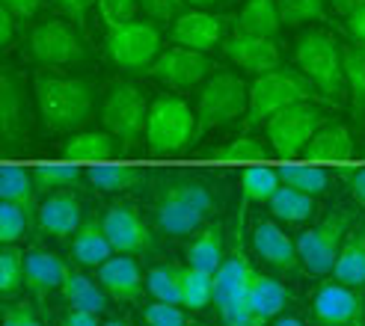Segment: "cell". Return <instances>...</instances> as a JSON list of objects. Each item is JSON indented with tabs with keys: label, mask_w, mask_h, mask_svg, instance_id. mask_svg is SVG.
I'll return each mask as SVG.
<instances>
[{
	"label": "cell",
	"mask_w": 365,
	"mask_h": 326,
	"mask_svg": "<svg viewBox=\"0 0 365 326\" xmlns=\"http://www.w3.org/2000/svg\"><path fill=\"white\" fill-rule=\"evenodd\" d=\"M217 211V187L205 175H173L155 190L152 216L160 234L170 238H190L211 223Z\"/></svg>",
	"instance_id": "cell-1"
},
{
	"label": "cell",
	"mask_w": 365,
	"mask_h": 326,
	"mask_svg": "<svg viewBox=\"0 0 365 326\" xmlns=\"http://www.w3.org/2000/svg\"><path fill=\"white\" fill-rule=\"evenodd\" d=\"M4 326H42V320H39V315H36V305L12 303L4 312Z\"/></svg>",
	"instance_id": "cell-47"
},
{
	"label": "cell",
	"mask_w": 365,
	"mask_h": 326,
	"mask_svg": "<svg viewBox=\"0 0 365 326\" xmlns=\"http://www.w3.org/2000/svg\"><path fill=\"white\" fill-rule=\"evenodd\" d=\"M226 15H214L205 9H185L170 24V39L181 48L211 53L214 48H223L226 42Z\"/></svg>",
	"instance_id": "cell-16"
},
{
	"label": "cell",
	"mask_w": 365,
	"mask_h": 326,
	"mask_svg": "<svg viewBox=\"0 0 365 326\" xmlns=\"http://www.w3.org/2000/svg\"><path fill=\"white\" fill-rule=\"evenodd\" d=\"M247 107H250V83H244V78H238L235 71H214L199 86L193 107L199 137L220 131L238 119H247Z\"/></svg>",
	"instance_id": "cell-6"
},
{
	"label": "cell",
	"mask_w": 365,
	"mask_h": 326,
	"mask_svg": "<svg viewBox=\"0 0 365 326\" xmlns=\"http://www.w3.org/2000/svg\"><path fill=\"white\" fill-rule=\"evenodd\" d=\"M344 27H348L351 45L365 48V4H362V6H356L354 12L344 15Z\"/></svg>",
	"instance_id": "cell-50"
},
{
	"label": "cell",
	"mask_w": 365,
	"mask_h": 326,
	"mask_svg": "<svg viewBox=\"0 0 365 326\" xmlns=\"http://www.w3.org/2000/svg\"><path fill=\"white\" fill-rule=\"evenodd\" d=\"M282 30V15H279V0H247L235 18V33H250V36H264V39H277Z\"/></svg>",
	"instance_id": "cell-28"
},
{
	"label": "cell",
	"mask_w": 365,
	"mask_h": 326,
	"mask_svg": "<svg viewBox=\"0 0 365 326\" xmlns=\"http://www.w3.org/2000/svg\"><path fill=\"white\" fill-rule=\"evenodd\" d=\"M229 256V234L226 226L220 220H211L208 226L199 228L187 249H185V264L196 267V270H208V273H217L220 264Z\"/></svg>",
	"instance_id": "cell-24"
},
{
	"label": "cell",
	"mask_w": 365,
	"mask_h": 326,
	"mask_svg": "<svg viewBox=\"0 0 365 326\" xmlns=\"http://www.w3.org/2000/svg\"><path fill=\"white\" fill-rule=\"evenodd\" d=\"M145 291H149L158 303H173L181 305V276L178 264H158L145 273Z\"/></svg>",
	"instance_id": "cell-39"
},
{
	"label": "cell",
	"mask_w": 365,
	"mask_h": 326,
	"mask_svg": "<svg viewBox=\"0 0 365 326\" xmlns=\"http://www.w3.org/2000/svg\"><path fill=\"white\" fill-rule=\"evenodd\" d=\"M270 326H303V320H297V317H291V315H282V317H277Z\"/></svg>",
	"instance_id": "cell-56"
},
{
	"label": "cell",
	"mask_w": 365,
	"mask_h": 326,
	"mask_svg": "<svg viewBox=\"0 0 365 326\" xmlns=\"http://www.w3.org/2000/svg\"><path fill=\"white\" fill-rule=\"evenodd\" d=\"M244 300H247V312H250L252 323L255 326H270L277 317H282L285 305L291 303V294L279 279H273V276L262 273V270L255 267L250 282H247V297Z\"/></svg>",
	"instance_id": "cell-21"
},
{
	"label": "cell",
	"mask_w": 365,
	"mask_h": 326,
	"mask_svg": "<svg viewBox=\"0 0 365 326\" xmlns=\"http://www.w3.org/2000/svg\"><path fill=\"white\" fill-rule=\"evenodd\" d=\"M30 57L42 68H66L86 60V42L75 21L51 18L30 30Z\"/></svg>",
	"instance_id": "cell-12"
},
{
	"label": "cell",
	"mask_w": 365,
	"mask_h": 326,
	"mask_svg": "<svg viewBox=\"0 0 365 326\" xmlns=\"http://www.w3.org/2000/svg\"><path fill=\"white\" fill-rule=\"evenodd\" d=\"M53 6H57L66 18H71L78 27H83L86 24V15H89V9L93 6H98V0H51Z\"/></svg>",
	"instance_id": "cell-48"
},
{
	"label": "cell",
	"mask_w": 365,
	"mask_h": 326,
	"mask_svg": "<svg viewBox=\"0 0 365 326\" xmlns=\"http://www.w3.org/2000/svg\"><path fill=\"white\" fill-rule=\"evenodd\" d=\"M36 101L45 128L57 134H78L96 116V86L83 78H66L53 71H39L33 78Z\"/></svg>",
	"instance_id": "cell-2"
},
{
	"label": "cell",
	"mask_w": 365,
	"mask_h": 326,
	"mask_svg": "<svg viewBox=\"0 0 365 326\" xmlns=\"http://www.w3.org/2000/svg\"><path fill=\"white\" fill-rule=\"evenodd\" d=\"M0 131H4L6 149L21 146L27 140V101L12 71L0 75Z\"/></svg>",
	"instance_id": "cell-23"
},
{
	"label": "cell",
	"mask_w": 365,
	"mask_h": 326,
	"mask_svg": "<svg viewBox=\"0 0 365 326\" xmlns=\"http://www.w3.org/2000/svg\"><path fill=\"white\" fill-rule=\"evenodd\" d=\"M160 45H163L160 24L143 21V18L107 27V36H104L107 60L119 71H125V75H149V68L163 51Z\"/></svg>",
	"instance_id": "cell-7"
},
{
	"label": "cell",
	"mask_w": 365,
	"mask_h": 326,
	"mask_svg": "<svg viewBox=\"0 0 365 326\" xmlns=\"http://www.w3.org/2000/svg\"><path fill=\"white\" fill-rule=\"evenodd\" d=\"M15 21H18V18L6 6H0V45H4V48H9L12 39H15Z\"/></svg>",
	"instance_id": "cell-53"
},
{
	"label": "cell",
	"mask_w": 365,
	"mask_h": 326,
	"mask_svg": "<svg viewBox=\"0 0 365 326\" xmlns=\"http://www.w3.org/2000/svg\"><path fill=\"white\" fill-rule=\"evenodd\" d=\"M0 4H4L15 18H21V21H24V18H33L36 12L42 9L45 0H0Z\"/></svg>",
	"instance_id": "cell-52"
},
{
	"label": "cell",
	"mask_w": 365,
	"mask_h": 326,
	"mask_svg": "<svg viewBox=\"0 0 365 326\" xmlns=\"http://www.w3.org/2000/svg\"><path fill=\"white\" fill-rule=\"evenodd\" d=\"M250 249L255 258H262L267 267H273L277 273L288 276L297 273L303 267L297 256V241L288 238L279 220H259L250 231Z\"/></svg>",
	"instance_id": "cell-17"
},
{
	"label": "cell",
	"mask_w": 365,
	"mask_h": 326,
	"mask_svg": "<svg viewBox=\"0 0 365 326\" xmlns=\"http://www.w3.org/2000/svg\"><path fill=\"white\" fill-rule=\"evenodd\" d=\"M354 226L356 223H354L351 211H333L330 216H324L318 226L300 231L294 241H297V256H300V264L306 273H312V276L333 273L339 249Z\"/></svg>",
	"instance_id": "cell-11"
},
{
	"label": "cell",
	"mask_w": 365,
	"mask_h": 326,
	"mask_svg": "<svg viewBox=\"0 0 365 326\" xmlns=\"http://www.w3.org/2000/svg\"><path fill=\"white\" fill-rule=\"evenodd\" d=\"M344 53V83H348V98L354 107V116L365 119V48L341 45Z\"/></svg>",
	"instance_id": "cell-35"
},
{
	"label": "cell",
	"mask_w": 365,
	"mask_h": 326,
	"mask_svg": "<svg viewBox=\"0 0 365 326\" xmlns=\"http://www.w3.org/2000/svg\"><path fill=\"white\" fill-rule=\"evenodd\" d=\"M119 140L107 131H78L66 140L63 157L66 160H113L119 154Z\"/></svg>",
	"instance_id": "cell-31"
},
{
	"label": "cell",
	"mask_w": 365,
	"mask_h": 326,
	"mask_svg": "<svg viewBox=\"0 0 365 326\" xmlns=\"http://www.w3.org/2000/svg\"><path fill=\"white\" fill-rule=\"evenodd\" d=\"M300 101H315V86L309 83V78L300 68H273L267 75H259L250 83V107L244 128H264V122L270 116H277L279 110Z\"/></svg>",
	"instance_id": "cell-5"
},
{
	"label": "cell",
	"mask_w": 365,
	"mask_h": 326,
	"mask_svg": "<svg viewBox=\"0 0 365 326\" xmlns=\"http://www.w3.org/2000/svg\"><path fill=\"white\" fill-rule=\"evenodd\" d=\"M33 181L45 196L71 190L81 181V167L78 163H39L33 169Z\"/></svg>",
	"instance_id": "cell-38"
},
{
	"label": "cell",
	"mask_w": 365,
	"mask_h": 326,
	"mask_svg": "<svg viewBox=\"0 0 365 326\" xmlns=\"http://www.w3.org/2000/svg\"><path fill=\"white\" fill-rule=\"evenodd\" d=\"M185 0H140L143 15L155 24H173L175 18L185 12Z\"/></svg>",
	"instance_id": "cell-46"
},
{
	"label": "cell",
	"mask_w": 365,
	"mask_h": 326,
	"mask_svg": "<svg viewBox=\"0 0 365 326\" xmlns=\"http://www.w3.org/2000/svg\"><path fill=\"white\" fill-rule=\"evenodd\" d=\"M101 226H104V234L110 241L116 256H134V258H143V256H152L158 241L145 223V216L128 202H113L101 214Z\"/></svg>",
	"instance_id": "cell-14"
},
{
	"label": "cell",
	"mask_w": 365,
	"mask_h": 326,
	"mask_svg": "<svg viewBox=\"0 0 365 326\" xmlns=\"http://www.w3.org/2000/svg\"><path fill=\"white\" fill-rule=\"evenodd\" d=\"M351 326H365V323H351Z\"/></svg>",
	"instance_id": "cell-58"
},
{
	"label": "cell",
	"mask_w": 365,
	"mask_h": 326,
	"mask_svg": "<svg viewBox=\"0 0 365 326\" xmlns=\"http://www.w3.org/2000/svg\"><path fill=\"white\" fill-rule=\"evenodd\" d=\"M333 279L351 288H365V226H354L344 238L333 267Z\"/></svg>",
	"instance_id": "cell-29"
},
{
	"label": "cell",
	"mask_w": 365,
	"mask_h": 326,
	"mask_svg": "<svg viewBox=\"0 0 365 326\" xmlns=\"http://www.w3.org/2000/svg\"><path fill=\"white\" fill-rule=\"evenodd\" d=\"M282 187V178L277 169L270 167H247L241 172V196L244 202H255V205H267L273 196H277V190Z\"/></svg>",
	"instance_id": "cell-36"
},
{
	"label": "cell",
	"mask_w": 365,
	"mask_h": 326,
	"mask_svg": "<svg viewBox=\"0 0 365 326\" xmlns=\"http://www.w3.org/2000/svg\"><path fill=\"white\" fill-rule=\"evenodd\" d=\"M327 125V113L315 101H300L291 104L277 116H270L264 122V140L270 142V149L285 160L303 157L312 137Z\"/></svg>",
	"instance_id": "cell-10"
},
{
	"label": "cell",
	"mask_w": 365,
	"mask_h": 326,
	"mask_svg": "<svg viewBox=\"0 0 365 326\" xmlns=\"http://www.w3.org/2000/svg\"><path fill=\"white\" fill-rule=\"evenodd\" d=\"M279 178L285 187H294L306 196H324L333 187V175L321 167H309V163H297V167H282Z\"/></svg>",
	"instance_id": "cell-37"
},
{
	"label": "cell",
	"mask_w": 365,
	"mask_h": 326,
	"mask_svg": "<svg viewBox=\"0 0 365 326\" xmlns=\"http://www.w3.org/2000/svg\"><path fill=\"white\" fill-rule=\"evenodd\" d=\"M223 57L238 65L250 75H267V71L279 68L282 53L273 39H264V36H250V33H232L223 42Z\"/></svg>",
	"instance_id": "cell-18"
},
{
	"label": "cell",
	"mask_w": 365,
	"mask_h": 326,
	"mask_svg": "<svg viewBox=\"0 0 365 326\" xmlns=\"http://www.w3.org/2000/svg\"><path fill=\"white\" fill-rule=\"evenodd\" d=\"M143 320H145V326H196L185 305L158 303V300L143 305Z\"/></svg>",
	"instance_id": "cell-43"
},
{
	"label": "cell",
	"mask_w": 365,
	"mask_h": 326,
	"mask_svg": "<svg viewBox=\"0 0 365 326\" xmlns=\"http://www.w3.org/2000/svg\"><path fill=\"white\" fill-rule=\"evenodd\" d=\"M96 279L110 300H119V303H140L143 300L145 279H143L140 261L134 256H113L110 261H104L96 270Z\"/></svg>",
	"instance_id": "cell-22"
},
{
	"label": "cell",
	"mask_w": 365,
	"mask_h": 326,
	"mask_svg": "<svg viewBox=\"0 0 365 326\" xmlns=\"http://www.w3.org/2000/svg\"><path fill=\"white\" fill-rule=\"evenodd\" d=\"M214 71H217V63L211 60V53L173 45L167 51H160V57L149 68V78H155L158 83L173 89V93H190V89L202 86Z\"/></svg>",
	"instance_id": "cell-13"
},
{
	"label": "cell",
	"mask_w": 365,
	"mask_h": 326,
	"mask_svg": "<svg viewBox=\"0 0 365 326\" xmlns=\"http://www.w3.org/2000/svg\"><path fill=\"white\" fill-rule=\"evenodd\" d=\"M181 276V305L187 312H202L214 305V273L208 270H196L190 264H178Z\"/></svg>",
	"instance_id": "cell-32"
},
{
	"label": "cell",
	"mask_w": 365,
	"mask_h": 326,
	"mask_svg": "<svg viewBox=\"0 0 365 326\" xmlns=\"http://www.w3.org/2000/svg\"><path fill=\"white\" fill-rule=\"evenodd\" d=\"M330 0H279V15L285 27H303L327 18Z\"/></svg>",
	"instance_id": "cell-41"
},
{
	"label": "cell",
	"mask_w": 365,
	"mask_h": 326,
	"mask_svg": "<svg viewBox=\"0 0 365 326\" xmlns=\"http://www.w3.org/2000/svg\"><path fill=\"white\" fill-rule=\"evenodd\" d=\"M63 300L68 309H83V312H93V315H104L107 305H110V297L98 285V279H89L86 273L71 267L68 276L63 282Z\"/></svg>",
	"instance_id": "cell-27"
},
{
	"label": "cell",
	"mask_w": 365,
	"mask_h": 326,
	"mask_svg": "<svg viewBox=\"0 0 365 326\" xmlns=\"http://www.w3.org/2000/svg\"><path fill=\"white\" fill-rule=\"evenodd\" d=\"M356 154V146H354V134L348 125H324V128L312 137L306 149V160H351Z\"/></svg>",
	"instance_id": "cell-30"
},
{
	"label": "cell",
	"mask_w": 365,
	"mask_h": 326,
	"mask_svg": "<svg viewBox=\"0 0 365 326\" xmlns=\"http://www.w3.org/2000/svg\"><path fill=\"white\" fill-rule=\"evenodd\" d=\"M68 252H71V258H75V264L89 267V270H98L104 261H110L116 256L110 241H107V234H104L101 216H86L83 226L78 228V234L71 238Z\"/></svg>",
	"instance_id": "cell-26"
},
{
	"label": "cell",
	"mask_w": 365,
	"mask_h": 326,
	"mask_svg": "<svg viewBox=\"0 0 365 326\" xmlns=\"http://www.w3.org/2000/svg\"><path fill=\"white\" fill-rule=\"evenodd\" d=\"M24 252L15 243L0 249V297L12 300L24 288Z\"/></svg>",
	"instance_id": "cell-40"
},
{
	"label": "cell",
	"mask_w": 365,
	"mask_h": 326,
	"mask_svg": "<svg viewBox=\"0 0 365 326\" xmlns=\"http://www.w3.org/2000/svg\"><path fill=\"white\" fill-rule=\"evenodd\" d=\"M60 326H104L98 320V315L83 312V309H66L60 315Z\"/></svg>",
	"instance_id": "cell-51"
},
{
	"label": "cell",
	"mask_w": 365,
	"mask_h": 326,
	"mask_svg": "<svg viewBox=\"0 0 365 326\" xmlns=\"http://www.w3.org/2000/svg\"><path fill=\"white\" fill-rule=\"evenodd\" d=\"M71 264L48 249H30L24 258V288L33 294L36 305H45L51 294L63 291V282L68 276Z\"/></svg>",
	"instance_id": "cell-20"
},
{
	"label": "cell",
	"mask_w": 365,
	"mask_h": 326,
	"mask_svg": "<svg viewBox=\"0 0 365 326\" xmlns=\"http://www.w3.org/2000/svg\"><path fill=\"white\" fill-rule=\"evenodd\" d=\"M39 187L33 181V169L15 167V163H6L4 172H0V196L4 202H12L24 211L27 223H30V234H39V199H36Z\"/></svg>",
	"instance_id": "cell-25"
},
{
	"label": "cell",
	"mask_w": 365,
	"mask_h": 326,
	"mask_svg": "<svg viewBox=\"0 0 365 326\" xmlns=\"http://www.w3.org/2000/svg\"><path fill=\"white\" fill-rule=\"evenodd\" d=\"M152 104L137 83H113L101 101L104 131L119 140L122 149H137L145 142V125H149Z\"/></svg>",
	"instance_id": "cell-9"
},
{
	"label": "cell",
	"mask_w": 365,
	"mask_h": 326,
	"mask_svg": "<svg viewBox=\"0 0 365 326\" xmlns=\"http://www.w3.org/2000/svg\"><path fill=\"white\" fill-rule=\"evenodd\" d=\"M83 205L75 190L51 193L39 205V234H51L57 241H71L83 226Z\"/></svg>",
	"instance_id": "cell-19"
},
{
	"label": "cell",
	"mask_w": 365,
	"mask_h": 326,
	"mask_svg": "<svg viewBox=\"0 0 365 326\" xmlns=\"http://www.w3.org/2000/svg\"><path fill=\"white\" fill-rule=\"evenodd\" d=\"M247 202L238 208L235 231L229 234V256L214 273V309L223 326H255L247 312V282L252 276V249L247 241Z\"/></svg>",
	"instance_id": "cell-3"
},
{
	"label": "cell",
	"mask_w": 365,
	"mask_h": 326,
	"mask_svg": "<svg viewBox=\"0 0 365 326\" xmlns=\"http://www.w3.org/2000/svg\"><path fill=\"white\" fill-rule=\"evenodd\" d=\"M211 157H217V160H264L267 157V146L262 142V137L241 134V137L229 140L226 146H217L211 152Z\"/></svg>",
	"instance_id": "cell-42"
},
{
	"label": "cell",
	"mask_w": 365,
	"mask_h": 326,
	"mask_svg": "<svg viewBox=\"0 0 365 326\" xmlns=\"http://www.w3.org/2000/svg\"><path fill=\"white\" fill-rule=\"evenodd\" d=\"M365 0H330V6L339 12V15H348V12H354L356 6H362Z\"/></svg>",
	"instance_id": "cell-54"
},
{
	"label": "cell",
	"mask_w": 365,
	"mask_h": 326,
	"mask_svg": "<svg viewBox=\"0 0 365 326\" xmlns=\"http://www.w3.org/2000/svg\"><path fill=\"white\" fill-rule=\"evenodd\" d=\"M187 6L193 9H208V6H217V4H223V0H185Z\"/></svg>",
	"instance_id": "cell-55"
},
{
	"label": "cell",
	"mask_w": 365,
	"mask_h": 326,
	"mask_svg": "<svg viewBox=\"0 0 365 326\" xmlns=\"http://www.w3.org/2000/svg\"><path fill=\"white\" fill-rule=\"evenodd\" d=\"M312 320L318 326L365 323V291L341 285L336 279L321 282L312 294Z\"/></svg>",
	"instance_id": "cell-15"
},
{
	"label": "cell",
	"mask_w": 365,
	"mask_h": 326,
	"mask_svg": "<svg viewBox=\"0 0 365 326\" xmlns=\"http://www.w3.org/2000/svg\"><path fill=\"white\" fill-rule=\"evenodd\" d=\"M339 178L344 181L348 193H351L356 202L365 208V167H356V169H339Z\"/></svg>",
	"instance_id": "cell-49"
},
{
	"label": "cell",
	"mask_w": 365,
	"mask_h": 326,
	"mask_svg": "<svg viewBox=\"0 0 365 326\" xmlns=\"http://www.w3.org/2000/svg\"><path fill=\"white\" fill-rule=\"evenodd\" d=\"M199 140L196 110L181 95H160L152 101L145 146L152 154H175Z\"/></svg>",
	"instance_id": "cell-8"
},
{
	"label": "cell",
	"mask_w": 365,
	"mask_h": 326,
	"mask_svg": "<svg viewBox=\"0 0 365 326\" xmlns=\"http://www.w3.org/2000/svg\"><path fill=\"white\" fill-rule=\"evenodd\" d=\"M267 208L273 214V220H279V223H306L315 216V196H306L294 187L282 184L277 196L267 202Z\"/></svg>",
	"instance_id": "cell-34"
},
{
	"label": "cell",
	"mask_w": 365,
	"mask_h": 326,
	"mask_svg": "<svg viewBox=\"0 0 365 326\" xmlns=\"http://www.w3.org/2000/svg\"><path fill=\"white\" fill-rule=\"evenodd\" d=\"M24 234H30V223L24 211L12 202H0V241H4V246L18 243Z\"/></svg>",
	"instance_id": "cell-44"
},
{
	"label": "cell",
	"mask_w": 365,
	"mask_h": 326,
	"mask_svg": "<svg viewBox=\"0 0 365 326\" xmlns=\"http://www.w3.org/2000/svg\"><path fill=\"white\" fill-rule=\"evenodd\" d=\"M137 9H140V0H98V15H101L104 27L134 21Z\"/></svg>",
	"instance_id": "cell-45"
},
{
	"label": "cell",
	"mask_w": 365,
	"mask_h": 326,
	"mask_svg": "<svg viewBox=\"0 0 365 326\" xmlns=\"http://www.w3.org/2000/svg\"><path fill=\"white\" fill-rule=\"evenodd\" d=\"M104 326H131V323H128L125 317H113V320H107Z\"/></svg>",
	"instance_id": "cell-57"
},
{
	"label": "cell",
	"mask_w": 365,
	"mask_h": 326,
	"mask_svg": "<svg viewBox=\"0 0 365 326\" xmlns=\"http://www.w3.org/2000/svg\"><path fill=\"white\" fill-rule=\"evenodd\" d=\"M294 60H297V68L309 78V83L315 86V93H321L330 101L348 98L344 53H341V42L333 33H327V30L303 33L294 45Z\"/></svg>",
	"instance_id": "cell-4"
},
{
	"label": "cell",
	"mask_w": 365,
	"mask_h": 326,
	"mask_svg": "<svg viewBox=\"0 0 365 326\" xmlns=\"http://www.w3.org/2000/svg\"><path fill=\"white\" fill-rule=\"evenodd\" d=\"M86 178H89V184L101 193H125V190L143 184L145 172L137 167H128V163H119V167L116 163H101V167L89 169Z\"/></svg>",
	"instance_id": "cell-33"
}]
</instances>
